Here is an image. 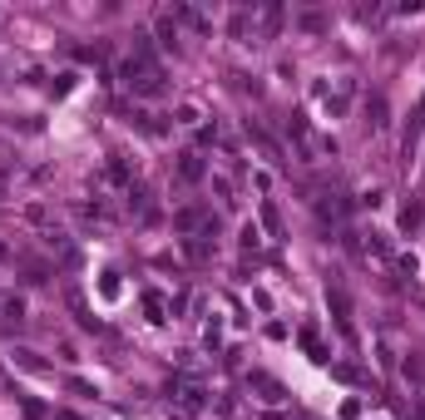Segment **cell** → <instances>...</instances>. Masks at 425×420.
<instances>
[{
	"label": "cell",
	"instance_id": "cell-2",
	"mask_svg": "<svg viewBox=\"0 0 425 420\" xmlns=\"http://www.w3.org/2000/svg\"><path fill=\"white\" fill-rule=\"evenodd\" d=\"M420 218H425V208H420V203H410V208H405V213H401V223H405V228H415Z\"/></svg>",
	"mask_w": 425,
	"mask_h": 420
},
{
	"label": "cell",
	"instance_id": "cell-3",
	"mask_svg": "<svg viewBox=\"0 0 425 420\" xmlns=\"http://www.w3.org/2000/svg\"><path fill=\"white\" fill-rule=\"evenodd\" d=\"M178 124H198V109H193V104H178Z\"/></svg>",
	"mask_w": 425,
	"mask_h": 420
},
{
	"label": "cell",
	"instance_id": "cell-4",
	"mask_svg": "<svg viewBox=\"0 0 425 420\" xmlns=\"http://www.w3.org/2000/svg\"><path fill=\"white\" fill-rule=\"evenodd\" d=\"M0 262H10V247H6V242H0Z\"/></svg>",
	"mask_w": 425,
	"mask_h": 420
},
{
	"label": "cell",
	"instance_id": "cell-1",
	"mask_svg": "<svg viewBox=\"0 0 425 420\" xmlns=\"http://www.w3.org/2000/svg\"><path fill=\"white\" fill-rule=\"evenodd\" d=\"M178 178H183V183H198V178H203V159H198V153H183Z\"/></svg>",
	"mask_w": 425,
	"mask_h": 420
}]
</instances>
